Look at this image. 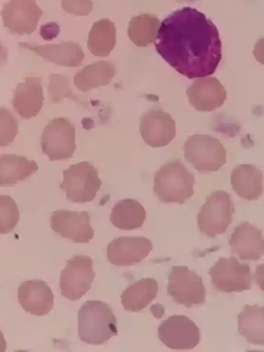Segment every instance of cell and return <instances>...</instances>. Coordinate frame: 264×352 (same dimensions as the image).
<instances>
[{
	"label": "cell",
	"mask_w": 264,
	"mask_h": 352,
	"mask_svg": "<svg viewBox=\"0 0 264 352\" xmlns=\"http://www.w3.org/2000/svg\"><path fill=\"white\" fill-rule=\"evenodd\" d=\"M157 52L188 79L215 73L222 58V43L215 24L192 8L175 10L160 23Z\"/></svg>",
	"instance_id": "obj_1"
},
{
	"label": "cell",
	"mask_w": 264,
	"mask_h": 352,
	"mask_svg": "<svg viewBox=\"0 0 264 352\" xmlns=\"http://www.w3.org/2000/svg\"><path fill=\"white\" fill-rule=\"evenodd\" d=\"M80 340L90 345H103L118 335L117 319L111 308L99 300H87L78 313Z\"/></svg>",
	"instance_id": "obj_2"
},
{
	"label": "cell",
	"mask_w": 264,
	"mask_h": 352,
	"mask_svg": "<svg viewBox=\"0 0 264 352\" xmlns=\"http://www.w3.org/2000/svg\"><path fill=\"white\" fill-rule=\"evenodd\" d=\"M195 179L182 162L166 163L155 175L154 192L164 204H184L195 193Z\"/></svg>",
	"instance_id": "obj_3"
},
{
	"label": "cell",
	"mask_w": 264,
	"mask_h": 352,
	"mask_svg": "<svg viewBox=\"0 0 264 352\" xmlns=\"http://www.w3.org/2000/svg\"><path fill=\"white\" fill-rule=\"evenodd\" d=\"M186 160L200 173L218 171L226 162V152L217 138L195 134L187 138L184 145Z\"/></svg>",
	"instance_id": "obj_4"
},
{
	"label": "cell",
	"mask_w": 264,
	"mask_h": 352,
	"mask_svg": "<svg viewBox=\"0 0 264 352\" xmlns=\"http://www.w3.org/2000/svg\"><path fill=\"white\" fill-rule=\"evenodd\" d=\"M234 212L231 195L223 190L212 192L197 214L201 233L211 239L225 233Z\"/></svg>",
	"instance_id": "obj_5"
},
{
	"label": "cell",
	"mask_w": 264,
	"mask_h": 352,
	"mask_svg": "<svg viewBox=\"0 0 264 352\" xmlns=\"http://www.w3.org/2000/svg\"><path fill=\"white\" fill-rule=\"evenodd\" d=\"M102 185L96 168L90 162H81L64 172L60 188L72 203L82 204L91 202Z\"/></svg>",
	"instance_id": "obj_6"
},
{
	"label": "cell",
	"mask_w": 264,
	"mask_h": 352,
	"mask_svg": "<svg viewBox=\"0 0 264 352\" xmlns=\"http://www.w3.org/2000/svg\"><path fill=\"white\" fill-rule=\"evenodd\" d=\"M167 290L175 303L188 309L206 302V291L202 278L187 267H172Z\"/></svg>",
	"instance_id": "obj_7"
},
{
	"label": "cell",
	"mask_w": 264,
	"mask_h": 352,
	"mask_svg": "<svg viewBox=\"0 0 264 352\" xmlns=\"http://www.w3.org/2000/svg\"><path fill=\"white\" fill-rule=\"evenodd\" d=\"M212 285L223 293H241L252 287L253 276L248 263H241L234 256L220 258L208 272Z\"/></svg>",
	"instance_id": "obj_8"
},
{
	"label": "cell",
	"mask_w": 264,
	"mask_h": 352,
	"mask_svg": "<svg viewBox=\"0 0 264 352\" xmlns=\"http://www.w3.org/2000/svg\"><path fill=\"white\" fill-rule=\"evenodd\" d=\"M41 146L53 162L72 158L77 148L73 124L66 118L50 120L43 133Z\"/></svg>",
	"instance_id": "obj_9"
},
{
	"label": "cell",
	"mask_w": 264,
	"mask_h": 352,
	"mask_svg": "<svg viewBox=\"0 0 264 352\" xmlns=\"http://www.w3.org/2000/svg\"><path fill=\"white\" fill-rule=\"evenodd\" d=\"M95 278L94 261L85 256H75L61 272L60 286L63 296L74 301L90 290Z\"/></svg>",
	"instance_id": "obj_10"
},
{
	"label": "cell",
	"mask_w": 264,
	"mask_h": 352,
	"mask_svg": "<svg viewBox=\"0 0 264 352\" xmlns=\"http://www.w3.org/2000/svg\"><path fill=\"white\" fill-rule=\"evenodd\" d=\"M160 340L173 350H191L200 342V331L196 324L184 316H172L158 329Z\"/></svg>",
	"instance_id": "obj_11"
},
{
	"label": "cell",
	"mask_w": 264,
	"mask_h": 352,
	"mask_svg": "<svg viewBox=\"0 0 264 352\" xmlns=\"http://www.w3.org/2000/svg\"><path fill=\"white\" fill-rule=\"evenodd\" d=\"M43 15L35 0H10L1 11L4 27L19 35L32 34Z\"/></svg>",
	"instance_id": "obj_12"
},
{
	"label": "cell",
	"mask_w": 264,
	"mask_h": 352,
	"mask_svg": "<svg viewBox=\"0 0 264 352\" xmlns=\"http://www.w3.org/2000/svg\"><path fill=\"white\" fill-rule=\"evenodd\" d=\"M50 226L57 234L74 243H89L94 236L87 211L58 210L53 212Z\"/></svg>",
	"instance_id": "obj_13"
},
{
	"label": "cell",
	"mask_w": 264,
	"mask_h": 352,
	"mask_svg": "<svg viewBox=\"0 0 264 352\" xmlns=\"http://www.w3.org/2000/svg\"><path fill=\"white\" fill-rule=\"evenodd\" d=\"M153 245L144 236H120L107 247L109 261L118 267H129L148 257Z\"/></svg>",
	"instance_id": "obj_14"
},
{
	"label": "cell",
	"mask_w": 264,
	"mask_h": 352,
	"mask_svg": "<svg viewBox=\"0 0 264 352\" xmlns=\"http://www.w3.org/2000/svg\"><path fill=\"white\" fill-rule=\"evenodd\" d=\"M140 133L148 146L153 148L166 146L175 137V122L165 111L151 110L141 118Z\"/></svg>",
	"instance_id": "obj_15"
},
{
	"label": "cell",
	"mask_w": 264,
	"mask_h": 352,
	"mask_svg": "<svg viewBox=\"0 0 264 352\" xmlns=\"http://www.w3.org/2000/svg\"><path fill=\"white\" fill-rule=\"evenodd\" d=\"M19 302L32 316H47L54 306V295L47 283L41 280L25 281L19 287Z\"/></svg>",
	"instance_id": "obj_16"
},
{
	"label": "cell",
	"mask_w": 264,
	"mask_h": 352,
	"mask_svg": "<svg viewBox=\"0 0 264 352\" xmlns=\"http://www.w3.org/2000/svg\"><path fill=\"white\" fill-rule=\"evenodd\" d=\"M186 95L190 104L199 111H212L221 107L228 94L215 78L197 79L188 88Z\"/></svg>",
	"instance_id": "obj_17"
},
{
	"label": "cell",
	"mask_w": 264,
	"mask_h": 352,
	"mask_svg": "<svg viewBox=\"0 0 264 352\" xmlns=\"http://www.w3.org/2000/svg\"><path fill=\"white\" fill-rule=\"evenodd\" d=\"M230 245L232 253L242 261H257L264 254L261 231L247 221L236 226Z\"/></svg>",
	"instance_id": "obj_18"
},
{
	"label": "cell",
	"mask_w": 264,
	"mask_h": 352,
	"mask_svg": "<svg viewBox=\"0 0 264 352\" xmlns=\"http://www.w3.org/2000/svg\"><path fill=\"white\" fill-rule=\"evenodd\" d=\"M45 98L40 78H28L18 85L12 98V107L23 119H31L39 115Z\"/></svg>",
	"instance_id": "obj_19"
},
{
	"label": "cell",
	"mask_w": 264,
	"mask_h": 352,
	"mask_svg": "<svg viewBox=\"0 0 264 352\" xmlns=\"http://www.w3.org/2000/svg\"><path fill=\"white\" fill-rule=\"evenodd\" d=\"M20 45L32 50L46 60L61 67H78L81 66L85 59L83 50L76 43L67 42L45 45L21 43Z\"/></svg>",
	"instance_id": "obj_20"
},
{
	"label": "cell",
	"mask_w": 264,
	"mask_h": 352,
	"mask_svg": "<svg viewBox=\"0 0 264 352\" xmlns=\"http://www.w3.org/2000/svg\"><path fill=\"white\" fill-rule=\"evenodd\" d=\"M233 190L239 197L249 201L261 198L263 192V173L251 165L236 166L231 175Z\"/></svg>",
	"instance_id": "obj_21"
},
{
	"label": "cell",
	"mask_w": 264,
	"mask_h": 352,
	"mask_svg": "<svg viewBox=\"0 0 264 352\" xmlns=\"http://www.w3.org/2000/svg\"><path fill=\"white\" fill-rule=\"evenodd\" d=\"M38 165L26 157L16 155L0 156V186H14L38 170Z\"/></svg>",
	"instance_id": "obj_22"
},
{
	"label": "cell",
	"mask_w": 264,
	"mask_h": 352,
	"mask_svg": "<svg viewBox=\"0 0 264 352\" xmlns=\"http://www.w3.org/2000/svg\"><path fill=\"white\" fill-rule=\"evenodd\" d=\"M116 68L112 63L102 60L86 66L75 74L74 85L84 93L108 85L116 76Z\"/></svg>",
	"instance_id": "obj_23"
},
{
	"label": "cell",
	"mask_w": 264,
	"mask_h": 352,
	"mask_svg": "<svg viewBox=\"0 0 264 352\" xmlns=\"http://www.w3.org/2000/svg\"><path fill=\"white\" fill-rule=\"evenodd\" d=\"M159 292L157 282L144 278L130 285L122 295V305L125 311L140 312L156 298Z\"/></svg>",
	"instance_id": "obj_24"
},
{
	"label": "cell",
	"mask_w": 264,
	"mask_h": 352,
	"mask_svg": "<svg viewBox=\"0 0 264 352\" xmlns=\"http://www.w3.org/2000/svg\"><path fill=\"white\" fill-rule=\"evenodd\" d=\"M146 219L143 206L137 200L126 199L120 201L112 208L110 219L116 228L122 230H135L142 228Z\"/></svg>",
	"instance_id": "obj_25"
},
{
	"label": "cell",
	"mask_w": 264,
	"mask_h": 352,
	"mask_svg": "<svg viewBox=\"0 0 264 352\" xmlns=\"http://www.w3.org/2000/svg\"><path fill=\"white\" fill-rule=\"evenodd\" d=\"M117 42V30L114 23L102 19L94 23L88 34L87 48L98 57H107L114 50Z\"/></svg>",
	"instance_id": "obj_26"
},
{
	"label": "cell",
	"mask_w": 264,
	"mask_h": 352,
	"mask_svg": "<svg viewBox=\"0 0 264 352\" xmlns=\"http://www.w3.org/2000/svg\"><path fill=\"white\" fill-rule=\"evenodd\" d=\"M238 331L248 343L264 346V307L245 305L238 314Z\"/></svg>",
	"instance_id": "obj_27"
},
{
	"label": "cell",
	"mask_w": 264,
	"mask_h": 352,
	"mask_svg": "<svg viewBox=\"0 0 264 352\" xmlns=\"http://www.w3.org/2000/svg\"><path fill=\"white\" fill-rule=\"evenodd\" d=\"M160 27V22L156 16L144 14L131 19L128 35L136 46L147 47L156 41Z\"/></svg>",
	"instance_id": "obj_28"
},
{
	"label": "cell",
	"mask_w": 264,
	"mask_h": 352,
	"mask_svg": "<svg viewBox=\"0 0 264 352\" xmlns=\"http://www.w3.org/2000/svg\"><path fill=\"white\" fill-rule=\"evenodd\" d=\"M20 213L15 200L9 195H0V234H8L15 230Z\"/></svg>",
	"instance_id": "obj_29"
},
{
	"label": "cell",
	"mask_w": 264,
	"mask_h": 352,
	"mask_svg": "<svg viewBox=\"0 0 264 352\" xmlns=\"http://www.w3.org/2000/svg\"><path fill=\"white\" fill-rule=\"evenodd\" d=\"M19 133V122L6 108H0V147H6L14 142Z\"/></svg>",
	"instance_id": "obj_30"
},
{
	"label": "cell",
	"mask_w": 264,
	"mask_h": 352,
	"mask_svg": "<svg viewBox=\"0 0 264 352\" xmlns=\"http://www.w3.org/2000/svg\"><path fill=\"white\" fill-rule=\"evenodd\" d=\"M48 92L53 103L58 104L65 98H72L70 79L65 75L52 74L50 77Z\"/></svg>",
	"instance_id": "obj_31"
},
{
	"label": "cell",
	"mask_w": 264,
	"mask_h": 352,
	"mask_svg": "<svg viewBox=\"0 0 264 352\" xmlns=\"http://www.w3.org/2000/svg\"><path fill=\"white\" fill-rule=\"evenodd\" d=\"M61 6L68 14L85 16L91 14L94 3L91 0H62Z\"/></svg>",
	"instance_id": "obj_32"
},
{
	"label": "cell",
	"mask_w": 264,
	"mask_h": 352,
	"mask_svg": "<svg viewBox=\"0 0 264 352\" xmlns=\"http://www.w3.org/2000/svg\"><path fill=\"white\" fill-rule=\"evenodd\" d=\"M60 32L58 25L55 22L47 23L41 28V35L45 41L56 39Z\"/></svg>",
	"instance_id": "obj_33"
},
{
	"label": "cell",
	"mask_w": 264,
	"mask_h": 352,
	"mask_svg": "<svg viewBox=\"0 0 264 352\" xmlns=\"http://www.w3.org/2000/svg\"><path fill=\"white\" fill-rule=\"evenodd\" d=\"M7 349V343L3 334L0 331V352H4Z\"/></svg>",
	"instance_id": "obj_34"
},
{
	"label": "cell",
	"mask_w": 264,
	"mask_h": 352,
	"mask_svg": "<svg viewBox=\"0 0 264 352\" xmlns=\"http://www.w3.org/2000/svg\"><path fill=\"white\" fill-rule=\"evenodd\" d=\"M178 2H187V3H194L196 2L197 0H177Z\"/></svg>",
	"instance_id": "obj_35"
}]
</instances>
